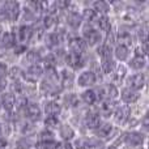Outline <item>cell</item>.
Returning a JSON list of instances; mask_svg holds the SVG:
<instances>
[{"label": "cell", "mask_w": 149, "mask_h": 149, "mask_svg": "<svg viewBox=\"0 0 149 149\" xmlns=\"http://www.w3.org/2000/svg\"><path fill=\"white\" fill-rule=\"evenodd\" d=\"M17 149H28L29 148V145H30V141H29V139H21V140H18L17 141Z\"/></svg>", "instance_id": "41"}, {"label": "cell", "mask_w": 149, "mask_h": 149, "mask_svg": "<svg viewBox=\"0 0 149 149\" xmlns=\"http://www.w3.org/2000/svg\"><path fill=\"white\" fill-rule=\"evenodd\" d=\"M59 38H58L56 33H51L49 34V36L46 37V45L50 47V49H52V47H56V45L59 43Z\"/></svg>", "instance_id": "33"}, {"label": "cell", "mask_w": 149, "mask_h": 149, "mask_svg": "<svg viewBox=\"0 0 149 149\" xmlns=\"http://www.w3.org/2000/svg\"><path fill=\"white\" fill-rule=\"evenodd\" d=\"M43 36V28L39 26V28H31V37L30 39H39L41 37Z\"/></svg>", "instance_id": "38"}, {"label": "cell", "mask_w": 149, "mask_h": 149, "mask_svg": "<svg viewBox=\"0 0 149 149\" xmlns=\"http://www.w3.org/2000/svg\"><path fill=\"white\" fill-rule=\"evenodd\" d=\"M85 126L92 130L97 128L100 126V115L95 113H89L86 115V118H85Z\"/></svg>", "instance_id": "16"}, {"label": "cell", "mask_w": 149, "mask_h": 149, "mask_svg": "<svg viewBox=\"0 0 149 149\" xmlns=\"http://www.w3.org/2000/svg\"><path fill=\"white\" fill-rule=\"evenodd\" d=\"M114 54H115L116 59H119L120 62H123V60H126L127 58H128V49H127V47H124V46H120V45H119V46L115 49Z\"/></svg>", "instance_id": "26"}, {"label": "cell", "mask_w": 149, "mask_h": 149, "mask_svg": "<svg viewBox=\"0 0 149 149\" xmlns=\"http://www.w3.org/2000/svg\"><path fill=\"white\" fill-rule=\"evenodd\" d=\"M94 12H101V13H106L109 12V4L106 1H95L94 3Z\"/></svg>", "instance_id": "34"}, {"label": "cell", "mask_w": 149, "mask_h": 149, "mask_svg": "<svg viewBox=\"0 0 149 149\" xmlns=\"http://www.w3.org/2000/svg\"><path fill=\"white\" fill-rule=\"evenodd\" d=\"M60 110H62L60 103L54 102V101L46 103V106H45V113L47 114V116H56L60 113Z\"/></svg>", "instance_id": "15"}, {"label": "cell", "mask_w": 149, "mask_h": 149, "mask_svg": "<svg viewBox=\"0 0 149 149\" xmlns=\"http://www.w3.org/2000/svg\"><path fill=\"white\" fill-rule=\"evenodd\" d=\"M109 149H116L115 147H111V148H109Z\"/></svg>", "instance_id": "57"}, {"label": "cell", "mask_w": 149, "mask_h": 149, "mask_svg": "<svg viewBox=\"0 0 149 149\" xmlns=\"http://www.w3.org/2000/svg\"><path fill=\"white\" fill-rule=\"evenodd\" d=\"M76 149H89V145H88V140L80 139L76 141Z\"/></svg>", "instance_id": "44"}, {"label": "cell", "mask_w": 149, "mask_h": 149, "mask_svg": "<svg viewBox=\"0 0 149 149\" xmlns=\"http://www.w3.org/2000/svg\"><path fill=\"white\" fill-rule=\"evenodd\" d=\"M8 76H9L12 80L17 81V80L20 79L21 76H22V73H21V70H20V68H17V67H12L9 71H8Z\"/></svg>", "instance_id": "35"}, {"label": "cell", "mask_w": 149, "mask_h": 149, "mask_svg": "<svg viewBox=\"0 0 149 149\" xmlns=\"http://www.w3.org/2000/svg\"><path fill=\"white\" fill-rule=\"evenodd\" d=\"M7 147V141H5L4 137H0V149L1 148H5Z\"/></svg>", "instance_id": "52"}, {"label": "cell", "mask_w": 149, "mask_h": 149, "mask_svg": "<svg viewBox=\"0 0 149 149\" xmlns=\"http://www.w3.org/2000/svg\"><path fill=\"white\" fill-rule=\"evenodd\" d=\"M143 126H144V128H145V130L148 128V118H147V116L144 118V124H143Z\"/></svg>", "instance_id": "54"}, {"label": "cell", "mask_w": 149, "mask_h": 149, "mask_svg": "<svg viewBox=\"0 0 149 149\" xmlns=\"http://www.w3.org/2000/svg\"><path fill=\"white\" fill-rule=\"evenodd\" d=\"M45 68L46 71H55V67H56V59H55L54 55H47L45 58Z\"/></svg>", "instance_id": "28"}, {"label": "cell", "mask_w": 149, "mask_h": 149, "mask_svg": "<svg viewBox=\"0 0 149 149\" xmlns=\"http://www.w3.org/2000/svg\"><path fill=\"white\" fill-rule=\"evenodd\" d=\"M127 84H128V88L132 90H139L141 89L143 86L145 85V76L143 73H136L132 74L128 80H127Z\"/></svg>", "instance_id": "3"}, {"label": "cell", "mask_w": 149, "mask_h": 149, "mask_svg": "<svg viewBox=\"0 0 149 149\" xmlns=\"http://www.w3.org/2000/svg\"><path fill=\"white\" fill-rule=\"evenodd\" d=\"M16 102H17V103H15V105H17V107L20 109V110H24V109L26 107V105H28V103H26V102H28V100H26L25 97H21L20 100L16 101Z\"/></svg>", "instance_id": "45"}, {"label": "cell", "mask_w": 149, "mask_h": 149, "mask_svg": "<svg viewBox=\"0 0 149 149\" xmlns=\"http://www.w3.org/2000/svg\"><path fill=\"white\" fill-rule=\"evenodd\" d=\"M94 17H95V12L93 9H85L84 10V20L92 21V20H94Z\"/></svg>", "instance_id": "42"}, {"label": "cell", "mask_w": 149, "mask_h": 149, "mask_svg": "<svg viewBox=\"0 0 149 149\" xmlns=\"http://www.w3.org/2000/svg\"><path fill=\"white\" fill-rule=\"evenodd\" d=\"M17 33H18L17 38L20 39V41H28V39H30V37H31V28L28 25L20 26Z\"/></svg>", "instance_id": "20"}, {"label": "cell", "mask_w": 149, "mask_h": 149, "mask_svg": "<svg viewBox=\"0 0 149 149\" xmlns=\"http://www.w3.org/2000/svg\"><path fill=\"white\" fill-rule=\"evenodd\" d=\"M58 145L59 144H56L55 141H45V143H41L37 149H56Z\"/></svg>", "instance_id": "40"}, {"label": "cell", "mask_w": 149, "mask_h": 149, "mask_svg": "<svg viewBox=\"0 0 149 149\" xmlns=\"http://www.w3.org/2000/svg\"><path fill=\"white\" fill-rule=\"evenodd\" d=\"M12 90L13 92H16V93H21L22 92V85H21L18 81H15L12 84Z\"/></svg>", "instance_id": "46"}, {"label": "cell", "mask_w": 149, "mask_h": 149, "mask_svg": "<svg viewBox=\"0 0 149 149\" xmlns=\"http://www.w3.org/2000/svg\"><path fill=\"white\" fill-rule=\"evenodd\" d=\"M56 22H58L56 16H54L52 13H50L49 16H46V17H45V20H43V26H45V28H47V29L54 28V26L56 25Z\"/></svg>", "instance_id": "31"}, {"label": "cell", "mask_w": 149, "mask_h": 149, "mask_svg": "<svg viewBox=\"0 0 149 149\" xmlns=\"http://www.w3.org/2000/svg\"><path fill=\"white\" fill-rule=\"evenodd\" d=\"M1 106H4L5 110L10 111L13 107H15V103H16V98L12 93H4L1 97Z\"/></svg>", "instance_id": "13"}, {"label": "cell", "mask_w": 149, "mask_h": 149, "mask_svg": "<svg viewBox=\"0 0 149 149\" xmlns=\"http://www.w3.org/2000/svg\"><path fill=\"white\" fill-rule=\"evenodd\" d=\"M97 22H98V26H100V29L101 30H103V31H110L111 30V25H110V21H109V18L106 17V16H102V17H100L97 20Z\"/></svg>", "instance_id": "30"}, {"label": "cell", "mask_w": 149, "mask_h": 149, "mask_svg": "<svg viewBox=\"0 0 149 149\" xmlns=\"http://www.w3.org/2000/svg\"><path fill=\"white\" fill-rule=\"evenodd\" d=\"M4 88H5V79L4 77H0V92L4 90Z\"/></svg>", "instance_id": "51"}, {"label": "cell", "mask_w": 149, "mask_h": 149, "mask_svg": "<svg viewBox=\"0 0 149 149\" xmlns=\"http://www.w3.org/2000/svg\"><path fill=\"white\" fill-rule=\"evenodd\" d=\"M84 37H85L84 41H86L90 46H94V45H97L98 42L101 41V34L98 33L97 30L90 29V28L84 30ZM86 42H85V43H86Z\"/></svg>", "instance_id": "6"}, {"label": "cell", "mask_w": 149, "mask_h": 149, "mask_svg": "<svg viewBox=\"0 0 149 149\" xmlns=\"http://www.w3.org/2000/svg\"><path fill=\"white\" fill-rule=\"evenodd\" d=\"M130 109L127 107V106H120V107H118L115 110V115H114V118H115V122L116 123H124V122L128 120L130 118Z\"/></svg>", "instance_id": "8"}, {"label": "cell", "mask_w": 149, "mask_h": 149, "mask_svg": "<svg viewBox=\"0 0 149 149\" xmlns=\"http://www.w3.org/2000/svg\"><path fill=\"white\" fill-rule=\"evenodd\" d=\"M4 8L8 20H13V21L17 20L18 15H20V4L17 1H5Z\"/></svg>", "instance_id": "2"}, {"label": "cell", "mask_w": 149, "mask_h": 149, "mask_svg": "<svg viewBox=\"0 0 149 149\" xmlns=\"http://www.w3.org/2000/svg\"><path fill=\"white\" fill-rule=\"evenodd\" d=\"M41 74H42V68L39 67V65H31V67L25 72L24 76H25V79L28 80V81L33 82V81H36L37 79H39Z\"/></svg>", "instance_id": "12"}, {"label": "cell", "mask_w": 149, "mask_h": 149, "mask_svg": "<svg viewBox=\"0 0 149 149\" xmlns=\"http://www.w3.org/2000/svg\"><path fill=\"white\" fill-rule=\"evenodd\" d=\"M97 80L95 74L92 72V71H88V72H82L80 74V77L77 79V82H79L80 86H89V85H93Z\"/></svg>", "instance_id": "7"}, {"label": "cell", "mask_w": 149, "mask_h": 149, "mask_svg": "<svg viewBox=\"0 0 149 149\" xmlns=\"http://www.w3.org/2000/svg\"><path fill=\"white\" fill-rule=\"evenodd\" d=\"M39 137H41V143H45V141H54V139H52V134L49 131V130H46V131H42L41 135H39Z\"/></svg>", "instance_id": "39"}, {"label": "cell", "mask_w": 149, "mask_h": 149, "mask_svg": "<svg viewBox=\"0 0 149 149\" xmlns=\"http://www.w3.org/2000/svg\"><path fill=\"white\" fill-rule=\"evenodd\" d=\"M97 54L100 55V56L102 58L103 60L110 59V58H111V54H113L111 46H109V45H102V46H100V47L97 49Z\"/></svg>", "instance_id": "21"}, {"label": "cell", "mask_w": 149, "mask_h": 149, "mask_svg": "<svg viewBox=\"0 0 149 149\" xmlns=\"http://www.w3.org/2000/svg\"><path fill=\"white\" fill-rule=\"evenodd\" d=\"M143 140H144V136L139 132H131V134H127L126 136V143L131 147H137V145L143 144Z\"/></svg>", "instance_id": "11"}, {"label": "cell", "mask_w": 149, "mask_h": 149, "mask_svg": "<svg viewBox=\"0 0 149 149\" xmlns=\"http://www.w3.org/2000/svg\"><path fill=\"white\" fill-rule=\"evenodd\" d=\"M115 62H113L111 59H106L102 62V71L105 73H111L114 70H115Z\"/></svg>", "instance_id": "32"}, {"label": "cell", "mask_w": 149, "mask_h": 149, "mask_svg": "<svg viewBox=\"0 0 149 149\" xmlns=\"http://www.w3.org/2000/svg\"><path fill=\"white\" fill-rule=\"evenodd\" d=\"M8 72V68H7V65L4 64V63H1L0 62V77H4V74Z\"/></svg>", "instance_id": "48"}, {"label": "cell", "mask_w": 149, "mask_h": 149, "mask_svg": "<svg viewBox=\"0 0 149 149\" xmlns=\"http://www.w3.org/2000/svg\"><path fill=\"white\" fill-rule=\"evenodd\" d=\"M118 42H119L120 46H124V47H127L128 45H131L132 38H131V36H130L128 31H122V33H119L118 34Z\"/></svg>", "instance_id": "24"}, {"label": "cell", "mask_w": 149, "mask_h": 149, "mask_svg": "<svg viewBox=\"0 0 149 149\" xmlns=\"http://www.w3.org/2000/svg\"><path fill=\"white\" fill-rule=\"evenodd\" d=\"M1 30H3V29H1V25H0V34H1Z\"/></svg>", "instance_id": "56"}, {"label": "cell", "mask_w": 149, "mask_h": 149, "mask_svg": "<svg viewBox=\"0 0 149 149\" xmlns=\"http://www.w3.org/2000/svg\"><path fill=\"white\" fill-rule=\"evenodd\" d=\"M0 109H1V102H0Z\"/></svg>", "instance_id": "58"}, {"label": "cell", "mask_w": 149, "mask_h": 149, "mask_svg": "<svg viewBox=\"0 0 149 149\" xmlns=\"http://www.w3.org/2000/svg\"><path fill=\"white\" fill-rule=\"evenodd\" d=\"M10 132V128L7 123H0V135L3 136H8Z\"/></svg>", "instance_id": "43"}, {"label": "cell", "mask_w": 149, "mask_h": 149, "mask_svg": "<svg viewBox=\"0 0 149 149\" xmlns=\"http://www.w3.org/2000/svg\"><path fill=\"white\" fill-rule=\"evenodd\" d=\"M56 149H73L70 143H64V144H59Z\"/></svg>", "instance_id": "49"}, {"label": "cell", "mask_w": 149, "mask_h": 149, "mask_svg": "<svg viewBox=\"0 0 149 149\" xmlns=\"http://www.w3.org/2000/svg\"><path fill=\"white\" fill-rule=\"evenodd\" d=\"M114 41H115V37H114V31L110 30V31H109V34H107V43H106V45L111 46V43H114Z\"/></svg>", "instance_id": "47"}, {"label": "cell", "mask_w": 149, "mask_h": 149, "mask_svg": "<svg viewBox=\"0 0 149 149\" xmlns=\"http://www.w3.org/2000/svg\"><path fill=\"white\" fill-rule=\"evenodd\" d=\"M45 124H46L47 128H56L58 124H59V122H58L56 116H47Z\"/></svg>", "instance_id": "37"}, {"label": "cell", "mask_w": 149, "mask_h": 149, "mask_svg": "<svg viewBox=\"0 0 149 149\" xmlns=\"http://www.w3.org/2000/svg\"><path fill=\"white\" fill-rule=\"evenodd\" d=\"M111 131H113V127H111V124L103 123V124H100V126L97 127L95 135H97L98 137H107L109 135L111 134Z\"/></svg>", "instance_id": "19"}, {"label": "cell", "mask_w": 149, "mask_h": 149, "mask_svg": "<svg viewBox=\"0 0 149 149\" xmlns=\"http://www.w3.org/2000/svg\"><path fill=\"white\" fill-rule=\"evenodd\" d=\"M144 65H145L144 56H135L134 59L130 62V67H131L132 70H141Z\"/></svg>", "instance_id": "27"}, {"label": "cell", "mask_w": 149, "mask_h": 149, "mask_svg": "<svg viewBox=\"0 0 149 149\" xmlns=\"http://www.w3.org/2000/svg\"><path fill=\"white\" fill-rule=\"evenodd\" d=\"M113 111H114V105L110 102H107V101H103V102L100 105V113L102 114L103 116L111 115Z\"/></svg>", "instance_id": "23"}, {"label": "cell", "mask_w": 149, "mask_h": 149, "mask_svg": "<svg viewBox=\"0 0 149 149\" xmlns=\"http://www.w3.org/2000/svg\"><path fill=\"white\" fill-rule=\"evenodd\" d=\"M16 45V38L12 33H4L1 36V46L4 49H10Z\"/></svg>", "instance_id": "17"}, {"label": "cell", "mask_w": 149, "mask_h": 149, "mask_svg": "<svg viewBox=\"0 0 149 149\" xmlns=\"http://www.w3.org/2000/svg\"><path fill=\"white\" fill-rule=\"evenodd\" d=\"M81 98L85 103H88V105H93V103L97 101V93H95L94 90H85V92L82 93Z\"/></svg>", "instance_id": "22"}, {"label": "cell", "mask_w": 149, "mask_h": 149, "mask_svg": "<svg viewBox=\"0 0 149 149\" xmlns=\"http://www.w3.org/2000/svg\"><path fill=\"white\" fill-rule=\"evenodd\" d=\"M26 50V47L25 46H21V47H16V52L17 54H20V52H24Z\"/></svg>", "instance_id": "53"}, {"label": "cell", "mask_w": 149, "mask_h": 149, "mask_svg": "<svg viewBox=\"0 0 149 149\" xmlns=\"http://www.w3.org/2000/svg\"><path fill=\"white\" fill-rule=\"evenodd\" d=\"M73 80H74L73 72L67 71V70H63L62 72H60V81H62V84H63V86L64 88H71L72 86Z\"/></svg>", "instance_id": "14"}, {"label": "cell", "mask_w": 149, "mask_h": 149, "mask_svg": "<svg viewBox=\"0 0 149 149\" xmlns=\"http://www.w3.org/2000/svg\"><path fill=\"white\" fill-rule=\"evenodd\" d=\"M97 92H98V98H101V100H114V98L118 97V89L113 84L98 88Z\"/></svg>", "instance_id": "1"}, {"label": "cell", "mask_w": 149, "mask_h": 149, "mask_svg": "<svg viewBox=\"0 0 149 149\" xmlns=\"http://www.w3.org/2000/svg\"><path fill=\"white\" fill-rule=\"evenodd\" d=\"M141 51H143V54H144V55L148 54V41L147 42H143V50H141Z\"/></svg>", "instance_id": "50"}, {"label": "cell", "mask_w": 149, "mask_h": 149, "mask_svg": "<svg viewBox=\"0 0 149 149\" xmlns=\"http://www.w3.org/2000/svg\"><path fill=\"white\" fill-rule=\"evenodd\" d=\"M139 97H140L139 92L132 90V89H130V88H126V89L122 90V98H123V101L124 102H127V103L136 102V101L139 100Z\"/></svg>", "instance_id": "10"}, {"label": "cell", "mask_w": 149, "mask_h": 149, "mask_svg": "<svg viewBox=\"0 0 149 149\" xmlns=\"http://www.w3.org/2000/svg\"><path fill=\"white\" fill-rule=\"evenodd\" d=\"M65 62H67V64H70L73 70H80V68H82L85 65L84 58H82L81 55L72 54V52L65 56Z\"/></svg>", "instance_id": "4"}, {"label": "cell", "mask_w": 149, "mask_h": 149, "mask_svg": "<svg viewBox=\"0 0 149 149\" xmlns=\"http://www.w3.org/2000/svg\"><path fill=\"white\" fill-rule=\"evenodd\" d=\"M26 59H28V62L31 63L33 65H37V63L41 62V55H39L38 51L31 50V51H29L28 54H26Z\"/></svg>", "instance_id": "29"}, {"label": "cell", "mask_w": 149, "mask_h": 149, "mask_svg": "<svg viewBox=\"0 0 149 149\" xmlns=\"http://www.w3.org/2000/svg\"><path fill=\"white\" fill-rule=\"evenodd\" d=\"M85 47H86V43L82 38H72L70 41V50L72 51V54L81 55L84 52Z\"/></svg>", "instance_id": "5"}, {"label": "cell", "mask_w": 149, "mask_h": 149, "mask_svg": "<svg viewBox=\"0 0 149 149\" xmlns=\"http://www.w3.org/2000/svg\"><path fill=\"white\" fill-rule=\"evenodd\" d=\"M126 76V68L123 67V65H118V67H115V81H122V79Z\"/></svg>", "instance_id": "36"}, {"label": "cell", "mask_w": 149, "mask_h": 149, "mask_svg": "<svg viewBox=\"0 0 149 149\" xmlns=\"http://www.w3.org/2000/svg\"><path fill=\"white\" fill-rule=\"evenodd\" d=\"M81 20H82V17L76 12H71L70 15L67 16V22L70 24V26H72L73 29H77L81 25Z\"/></svg>", "instance_id": "18"}, {"label": "cell", "mask_w": 149, "mask_h": 149, "mask_svg": "<svg viewBox=\"0 0 149 149\" xmlns=\"http://www.w3.org/2000/svg\"><path fill=\"white\" fill-rule=\"evenodd\" d=\"M24 111H25V115L28 116L29 119H31V120H38V119L41 118V110H39V107L37 105H34V103L26 105Z\"/></svg>", "instance_id": "9"}, {"label": "cell", "mask_w": 149, "mask_h": 149, "mask_svg": "<svg viewBox=\"0 0 149 149\" xmlns=\"http://www.w3.org/2000/svg\"><path fill=\"white\" fill-rule=\"evenodd\" d=\"M73 135H74V131L68 124H63V126L60 127V136L64 140H71L73 137Z\"/></svg>", "instance_id": "25"}, {"label": "cell", "mask_w": 149, "mask_h": 149, "mask_svg": "<svg viewBox=\"0 0 149 149\" xmlns=\"http://www.w3.org/2000/svg\"><path fill=\"white\" fill-rule=\"evenodd\" d=\"M3 55H4V49H1V47H0V56H3Z\"/></svg>", "instance_id": "55"}]
</instances>
